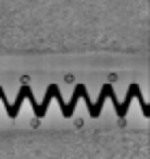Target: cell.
<instances>
[{"mask_svg":"<svg viewBox=\"0 0 150 159\" xmlns=\"http://www.w3.org/2000/svg\"><path fill=\"white\" fill-rule=\"evenodd\" d=\"M79 97H82V99L86 101V106H88V112H90V116H92V118H97L101 112L97 110V106H95V103L90 101V97H88V88H86L84 84H77V86L73 88V97H71V101H69V103L64 106V110H62V116H64V118H71V116H73L75 106H77V99H79Z\"/></svg>","mask_w":150,"mask_h":159,"instance_id":"6da1fadb","label":"cell"},{"mask_svg":"<svg viewBox=\"0 0 150 159\" xmlns=\"http://www.w3.org/2000/svg\"><path fill=\"white\" fill-rule=\"evenodd\" d=\"M28 90H30L28 86H22V88H20V93H17V97H15V101H13V106H11L9 110H7V114H9L11 118H15V116L20 114V107H22V101L26 99V93H28Z\"/></svg>","mask_w":150,"mask_h":159,"instance_id":"7a4b0ae2","label":"cell"},{"mask_svg":"<svg viewBox=\"0 0 150 159\" xmlns=\"http://www.w3.org/2000/svg\"><path fill=\"white\" fill-rule=\"evenodd\" d=\"M0 93H4V88H2V86H0Z\"/></svg>","mask_w":150,"mask_h":159,"instance_id":"3957f363","label":"cell"}]
</instances>
